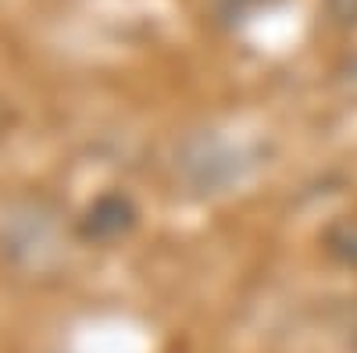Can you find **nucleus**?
Here are the masks:
<instances>
[{"label": "nucleus", "mask_w": 357, "mask_h": 353, "mask_svg": "<svg viewBox=\"0 0 357 353\" xmlns=\"http://www.w3.org/2000/svg\"><path fill=\"white\" fill-rule=\"evenodd\" d=\"M132 225H136L132 200L122 193H107L89 203V211L79 221V235L82 240H93V243H111L118 235H126Z\"/></svg>", "instance_id": "1"}, {"label": "nucleus", "mask_w": 357, "mask_h": 353, "mask_svg": "<svg viewBox=\"0 0 357 353\" xmlns=\"http://www.w3.org/2000/svg\"><path fill=\"white\" fill-rule=\"evenodd\" d=\"M325 243H329V250L347 260V264H357V221H343L336 228H329V235H325Z\"/></svg>", "instance_id": "2"}, {"label": "nucleus", "mask_w": 357, "mask_h": 353, "mask_svg": "<svg viewBox=\"0 0 357 353\" xmlns=\"http://www.w3.org/2000/svg\"><path fill=\"white\" fill-rule=\"evenodd\" d=\"M325 15L340 29H357V0H325Z\"/></svg>", "instance_id": "3"}, {"label": "nucleus", "mask_w": 357, "mask_h": 353, "mask_svg": "<svg viewBox=\"0 0 357 353\" xmlns=\"http://www.w3.org/2000/svg\"><path fill=\"white\" fill-rule=\"evenodd\" d=\"M254 4V0H218V8L225 11V15H240V11H247Z\"/></svg>", "instance_id": "4"}]
</instances>
